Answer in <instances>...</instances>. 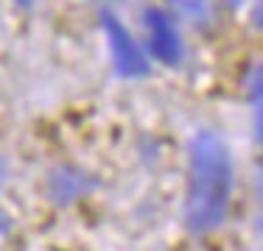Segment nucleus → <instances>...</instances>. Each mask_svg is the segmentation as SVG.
Here are the masks:
<instances>
[{
  "label": "nucleus",
  "instance_id": "11",
  "mask_svg": "<svg viewBox=\"0 0 263 251\" xmlns=\"http://www.w3.org/2000/svg\"><path fill=\"white\" fill-rule=\"evenodd\" d=\"M224 3H227V6H241L243 0H224Z\"/></svg>",
  "mask_w": 263,
  "mask_h": 251
},
{
  "label": "nucleus",
  "instance_id": "7",
  "mask_svg": "<svg viewBox=\"0 0 263 251\" xmlns=\"http://www.w3.org/2000/svg\"><path fill=\"white\" fill-rule=\"evenodd\" d=\"M249 20H252V25L258 31H263V0H255L252 11H249Z\"/></svg>",
  "mask_w": 263,
  "mask_h": 251
},
{
  "label": "nucleus",
  "instance_id": "13",
  "mask_svg": "<svg viewBox=\"0 0 263 251\" xmlns=\"http://www.w3.org/2000/svg\"><path fill=\"white\" fill-rule=\"evenodd\" d=\"M260 229H263V221H260Z\"/></svg>",
  "mask_w": 263,
  "mask_h": 251
},
{
  "label": "nucleus",
  "instance_id": "3",
  "mask_svg": "<svg viewBox=\"0 0 263 251\" xmlns=\"http://www.w3.org/2000/svg\"><path fill=\"white\" fill-rule=\"evenodd\" d=\"M143 25H146L148 48L162 65H179L182 59V36L174 20L162 9H146L143 11Z\"/></svg>",
  "mask_w": 263,
  "mask_h": 251
},
{
  "label": "nucleus",
  "instance_id": "4",
  "mask_svg": "<svg viewBox=\"0 0 263 251\" xmlns=\"http://www.w3.org/2000/svg\"><path fill=\"white\" fill-rule=\"evenodd\" d=\"M90 184L92 181L76 168H59L51 176V198L56 204H70L79 196H84L90 190Z\"/></svg>",
  "mask_w": 263,
  "mask_h": 251
},
{
  "label": "nucleus",
  "instance_id": "6",
  "mask_svg": "<svg viewBox=\"0 0 263 251\" xmlns=\"http://www.w3.org/2000/svg\"><path fill=\"white\" fill-rule=\"evenodd\" d=\"M171 3L182 17H187V20H193L199 25L210 23V17H213V0H171Z\"/></svg>",
  "mask_w": 263,
  "mask_h": 251
},
{
  "label": "nucleus",
  "instance_id": "10",
  "mask_svg": "<svg viewBox=\"0 0 263 251\" xmlns=\"http://www.w3.org/2000/svg\"><path fill=\"white\" fill-rule=\"evenodd\" d=\"M3 176H6V162L0 159V181H3Z\"/></svg>",
  "mask_w": 263,
  "mask_h": 251
},
{
  "label": "nucleus",
  "instance_id": "12",
  "mask_svg": "<svg viewBox=\"0 0 263 251\" xmlns=\"http://www.w3.org/2000/svg\"><path fill=\"white\" fill-rule=\"evenodd\" d=\"M17 3H20V6H31L34 0H17Z\"/></svg>",
  "mask_w": 263,
  "mask_h": 251
},
{
  "label": "nucleus",
  "instance_id": "5",
  "mask_svg": "<svg viewBox=\"0 0 263 251\" xmlns=\"http://www.w3.org/2000/svg\"><path fill=\"white\" fill-rule=\"evenodd\" d=\"M249 109H252L255 140L263 145V65H258L249 75Z\"/></svg>",
  "mask_w": 263,
  "mask_h": 251
},
{
  "label": "nucleus",
  "instance_id": "9",
  "mask_svg": "<svg viewBox=\"0 0 263 251\" xmlns=\"http://www.w3.org/2000/svg\"><path fill=\"white\" fill-rule=\"evenodd\" d=\"M258 196H260V201H263V171H260V176H258Z\"/></svg>",
  "mask_w": 263,
  "mask_h": 251
},
{
  "label": "nucleus",
  "instance_id": "1",
  "mask_svg": "<svg viewBox=\"0 0 263 251\" xmlns=\"http://www.w3.org/2000/svg\"><path fill=\"white\" fill-rule=\"evenodd\" d=\"M233 196V159L224 140L213 131H199L191 142L185 193V226L193 235H208L227 218Z\"/></svg>",
  "mask_w": 263,
  "mask_h": 251
},
{
  "label": "nucleus",
  "instance_id": "8",
  "mask_svg": "<svg viewBox=\"0 0 263 251\" xmlns=\"http://www.w3.org/2000/svg\"><path fill=\"white\" fill-rule=\"evenodd\" d=\"M6 229H9V218H6L3 212H0V235H3Z\"/></svg>",
  "mask_w": 263,
  "mask_h": 251
},
{
  "label": "nucleus",
  "instance_id": "2",
  "mask_svg": "<svg viewBox=\"0 0 263 251\" xmlns=\"http://www.w3.org/2000/svg\"><path fill=\"white\" fill-rule=\"evenodd\" d=\"M101 25H104L106 42H109V53H112V65H115V70L121 75H126V78L146 75L148 73V59H146V53H143V48L135 42V36L123 28V23L118 20L115 14L104 11Z\"/></svg>",
  "mask_w": 263,
  "mask_h": 251
}]
</instances>
